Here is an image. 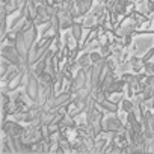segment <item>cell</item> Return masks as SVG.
Listing matches in <instances>:
<instances>
[{"instance_id": "obj_4", "label": "cell", "mask_w": 154, "mask_h": 154, "mask_svg": "<svg viewBox=\"0 0 154 154\" xmlns=\"http://www.w3.org/2000/svg\"><path fill=\"white\" fill-rule=\"evenodd\" d=\"M103 125H104V131L106 133H119V131H125L127 130V127L124 125V122L121 121V118L118 115L104 118Z\"/></svg>"}, {"instance_id": "obj_6", "label": "cell", "mask_w": 154, "mask_h": 154, "mask_svg": "<svg viewBox=\"0 0 154 154\" xmlns=\"http://www.w3.org/2000/svg\"><path fill=\"white\" fill-rule=\"evenodd\" d=\"M127 85V82L125 80H122V79H113L110 83H107L103 89L106 91V94L110 97L112 94H115V92H122L124 91V86Z\"/></svg>"}, {"instance_id": "obj_2", "label": "cell", "mask_w": 154, "mask_h": 154, "mask_svg": "<svg viewBox=\"0 0 154 154\" xmlns=\"http://www.w3.org/2000/svg\"><path fill=\"white\" fill-rule=\"evenodd\" d=\"M2 57L9 60L12 65H17V66H21L23 65V57L20 54V51L17 50L15 44H8V45H3L2 48Z\"/></svg>"}, {"instance_id": "obj_5", "label": "cell", "mask_w": 154, "mask_h": 154, "mask_svg": "<svg viewBox=\"0 0 154 154\" xmlns=\"http://www.w3.org/2000/svg\"><path fill=\"white\" fill-rule=\"evenodd\" d=\"M3 133L8 134V136H14V137H21L24 133H26V127L20 122V121H15V119H11V121H5L3 122Z\"/></svg>"}, {"instance_id": "obj_9", "label": "cell", "mask_w": 154, "mask_h": 154, "mask_svg": "<svg viewBox=\"0 0 154 154\" xmlns=\"http://www.w3.org/2000/svg\"><path fill=\"white\" fill-rule=\"evenodd\" d=\"M121 109H122L125 113L134 110V101L130 100V98H122V101H121Z\"/></svg>"}, {"instance_id": "obj_1", "label": "cell", "mask_w": 154, "mask_h": 154, "mask_svg": "<svg viewBox=\"0 0 154 154\" xmlns=\"http://www.w3.org/2000/svg\"><path fill=\"white\" fill-rule=\"evenodd\" d=\"M39 91H41V82L38 79V75L29 69L27 71V75H26V86H24V94L26 97L32 101V103H36L38 101V97H39Z\"/></svg>"}, {"instance_id": "obj_12", "label": "cell", "mask_w": 154, "mask_h": 154, "mask_svg": "<svg viewBox=\"0 0 154 154\" xmlns=\"http://www.w3.org/2000/svg\"><path fill=\"white\" fill-rule=\"evenodd\" d=\"M149 8H151V12H154V0H149Z\"/></svg>"}, {"instance_id": "obj_10", "label": "cell", "mask_w": 154, "mask_h": 154, "mask_svg": "<svg viewBox=\"0 0 154 154\" xmlns=\"http://www.w3.org/2000/svg\"><path fill=\"white\" fill-rule=\"evenodd\" d=\"M143 71H145L146 74L152 75V74H154V60H152V62H151V60L145 62V68H143Z\"/></svg>"}, {"instance_id": "obj_7", "label": "cell", "mask_w": 154, "mask_h": 154, "mask_svg": "<svg viewBox=\"0 0 154 154\" xmlns=\"http://www.w3.org/2000/svg\"><path fill=\"white\" fill-rule=\"evenodd\" d=\"M98 106H100L103 110L109 112V113H118V110H119V104L115 103V101H112L110 98H106L104 101L98 103Z\"/></svg>"}, {"instance_id": "obj_8", "label": "cell", "mask_w": 154, "mask_h": 154, "mask_svg": "<svg viewBox=\"0 0 154 154\" xmlns=\"http://www.w3.org/2000/svg\"><path fill=\"white\" fill-rule=\"evenodd\" d=\"M83 27H85V26H83L82 21H74L72 26H71V33H72V36L79 41V42L83 39V35H82V33H83Z\"/></svg>"}, {"instance_id": "obj_3", "label": "cell", "mask_w": 154, "mask_h": 154, "mask_svg": "<svg viewBox=\"0 0 154 154\" xmlns=\"http://www.w3.org/2000/svg\"><path fill=\"white\" fill-rule=\"evenodd\" d=\"M154 44V38L151 36H140V38H136L133 41V47H131V51L133 54L136 56H142L143 53H146Z\"/></svg>"}, {"instance_id": "obj_11", "label": "cell", "mask_w": 154, "mask_h": 154, "mask_svg": "<svg viewBox=\"0 0 154 154\" xmlns=\"http://www.w3.org/2000/svg\"><path fill=\"white\" fill-rule=\"evenodd\" d=\"M116 3H118V0H104V5H106L107 11H113Z\"/></svg>"}]
</instances>
